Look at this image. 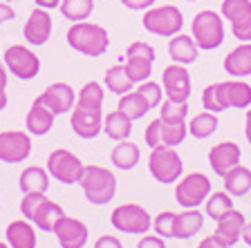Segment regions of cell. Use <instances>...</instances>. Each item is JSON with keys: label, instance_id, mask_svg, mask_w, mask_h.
<instances>
[{"label": "cell", "instance_id": "15", "mask_svg": "<svg viewBox=\"0 0 251 248\" xmlns=\"http://www.w3.org/2000/svg\"><path fill=\"white\" fill-rule=\"evenodd\" d=\"M38 101H41L45 108H50L54 114H68L72 112V108L76 105V92L72 90V85H68V83H52V85H47L45 92L41 94V96H36Z\"/></svg>", "mask_w": 251, "mask_h": 248}, {"label": "cell", "instance_id": "54", "mask_svg": "<svg viewBox=\"0 0 251 248\" xmlns=\"http://www.w3.org/2000/svg\"><path fill=\"white\" fill-rule=\"evenodd\" d=\"M0 248H11V246H9L7 242H0Z\"/></svg>", "mask_w": 251, "mask_h": 248}, {"label": "cell", "instance_id": "46", "mask_svg": "<svg viewBox=\"0 0 251 248\" xmlns=\"http://www.w3.org/2000/svg\"><path fill=\"white\" fill-rule=\"evenodd\" d=\"M94 248H124V246H121V242L115 235H101V237L94 242Z\"/></svg>", "mask_w": 251, "mask_h": 248}, {"label": "cell", "instance_id": "17", "mask_svg": "<svg viewBox=\"0 0 251 248\" xmlns=\"http://www.w3.org/2000/svg\"><path fill=\"white\" fill-rule=\"evenodd\" d=\"M54 235L58 239V246L61 248H83L88 244V226H85L81 219H74V217H65L56 224L54 228Z\"/></svg>", "mask_w": 251, "mask_h": 248}, {"label": "cell", "instance_id": "52", "mask_svg": "<svg viewBox=\"0 0 251 248\" xmlns=\"http://www.w3.org/2000/svg\"><path fill=\"white\" fill-rule=\"evenodd\" d=\"M242 242H245L247 246H251V222H247L245 228H242Z\"/></svg>", "mask_w": 251, "mask_h": 248}, {"label": "cell", "instance_id": "55", "mask_svg": "<svg viewBox=\"0 0 251 248\" xmlns=\"http://www.w3.org/2000/svg\"><path fill=\"white\" fill-rule=\"evenodd\" d=\"M5 2H14V0H5Z\"/></svg>", "mask_w": 251, "mask_h": 248}, {"label": "cell", "instance_id": "18", "mask_svg": "<svg viewBox=\"0 0 251 248\" xmlns=\"http://www.w3.org/2000/svg\"><path fill=\"white\" fill-rule=\"evenodd\" d=\"M240 159H242V150L240 145L233 143V141H222V143L213 145L209 150V165L218 177H225L231 168L240 163Z\"/></svg>", "mask_w": 251, "mask_h": 248}, {"label": "cell", "instance_id": "2", "mask_svg": "<svg viewBox=\"0 0 251 248\" xmlns=\"http://www.w3.org/2000/svg\"><path fill=\"white\" fill-rule=\"evenodd\" d=\"M78 186L83 188V195L92 206H105L117 195V177L112 170L103 165H85Z\"/></svg>", "mask_w": 251, "mask_h": 248}, {"label": "cell", "instance_id": "19", "mask_svg": "<svg viewBox=\"0 0 251 248\" xmlns=\"http://www.w3.org/2000/svg\"><path fill=\"white\" fill-rule=\"evenodd\" d=\"M245 224H247L245 215H242L240 210L231 208L229 212H225V215L215 222V233L213 235L225 244V246L231 248L242 239V228H245Z\"/></svg>", "mask_w": 251, "mask_h": 248}, {"label": "cell", "instance_id": "25", "mask_svg": "<svg viewBox=\"0 0 251 248\" xmlns=\"http://www.w3.org/2000/svg\"><path fill=\"white\" fill-rule=\"evenodd\" d=\"M168 56L173 58V63H179V65H191V63L198 61L200 56V47L195 45L193 36H186V34H175L168 43Z\"/></svg>", "mask_w": 251, "mask_h": 248}, {"label": "cell", "instance_id": "31", "mask_svg": "<svg viewBox=\"0 0 251 248\" xmlns=\"http://www.w3.org/2000/svg\"><path fill=\"white\" fill-rule=\"evenodd\" d=\"M117 110H119L121 114H126V116L135 123V121L144 119V116L151 112V105L146 103V98L141 96L137 90H132V92L119 96V105H117Z\"/></svg>", "mask_w": 251, "mask_h": 248}, {"label": "cell", "instance_id": "47", "mask_svg": "<svg viewBox=\"0 0 251 248\" xmlns=\"http://www.w3.org/2000/svg\"><path fill=\"white\" fill-rule=\"evenodd\" d=\"M14 16H16L14 7H11L9 2H5V0H0V25H5V23L14 21Z\"/></svg>", "mask_w": 251, "mask_h": 248}, {"label": "cell", "instance_id": "14", "mask_svg": "<svg viewBox=\"0 0 251 248\" xmlns=\"http://www.w3.org/2000/svg\"><path fill=\"white\" fill-rule=\"evenodd\" d=\"M70 125H72V132L78 139H94L103 132V114H101V110L74 105Z\"/></svg>", "mask_w": 251, "mask_h": 248}, {"label": "cell", "instance_id": "26", "mask_svg": "<svg viewBox=\"0 0 251 248\" xmlns=\"http://www.w3.org/2000/svg\"><path fill=\"white\" fill-rule=\"evenodd\" d=\"M7 244L11 248H36V228L29 224V219H16L5 230Z\"/></svg>", "mask_w": 251, "mask_h": 248}, {"label": "cell", "instance_id": "50", "mask_svg": "<svg viewBox=\"0 0 251 248\" xmlns=\"http://www.w3.org/2000/svg\"><path fill=\"white\" fill-rule=\"evenodd\" d=\"M36 2V7H41V9H56L58 5H61V0H34Z\"/></svg>", "mask_w": 251, "mask_h": 248}, {"label": "cell", "instance_id": "35", "mask_svg": "<svg viewBox=\"0 0 251 248\" xmlns=\"http://www.w3.org/2000/svg\"><path fill=\"white\" fill-rule=\"evenodd\" d=\"M103 96H105L103 85L97 83V81H90L78 90L76 105H81V108H90V110H101V105H103Z\"/></svg>", "mask_w": 251, "mask_h": 248}, {"label": "cell", "instance_id": "33", "mask_svg": "<svg viewBox=\"0 0 251 248\" xmlns=\"http://www.w3.org/2000/svg\"><path fill=\"white\" fill-rule=\"evenodd\" d=\"M215 130H218V114L213 112H200L188 121V135L198 141L209 139L211 135H215Z\"/></svg>", "mask_w": 251, "mask_h": 248}, {"label": "cell", "instance_id": "37", "mask_svg": "<svg viewBox=\"0 0 251 248\" xmlns=\"http://www.w3.org/2000/svg\"><path fill=\"white\" fill-rule=\"evenodd\" d=\"M233 208V202H231V195L226 190H218L211 192L204 202V210H206V217H211L213 222H218L225 212H229Z\"/></svg>", "mask_w": 251, "mask_h": 248}, {"label": "cell", "instance_id": "48", "mask_svg": "<svg viewBox=\"0 0 251 248\" xmlns=\"http://www.w3.org/2000/svg\"><path fill=\"white\" fill-rule=\"evenodd\" d=\"M198 248H229V246H225L215 235H209V237H204L202 242L198 244Z\"/></svg>", "mask_w": 251, "mask_h": 248}, {"label": "cell", "instance_id": "1", "mask_svg": "<svg viewBox=\"0 0 251 248\" xmlns=\"http://www.w3.org/2000/svg\"><path fill=\"white\" fill-rule=\"evenodd\" d=\"M68 45L83 56L99 58L110 47L108 29L103 25H97V23L78 21L68 29Z\"/></svg>", "mask_w": 251, "mask_h": 248}, {"label": "cell", "instance_id": "43", "mask_svg": "<svg viewBox=\"0 0 251 248\" xmlns=\"http://www.w3.org/2000/svg\"><path fill=\"white\" fill-rule=\"evenodd\" d=\"M45 199V195H25L23 197V202H21V212H23V217L25 219H31V215L36 212L38 203Z\"/></svg>", "mask_w": 251, "mask_h": 248}, {"label": "cell", "instance_id": "11", "mask_svg": "<svg viewBox=\"0 0 251 248\" xmlns=\"http://www.w3.org/2000/svg\"><path fill=\"white\" fill-rule=\"evenodd\" d=\"M220 14L229 21L233 38L251 43V0H222Z\"/></svg>", "mask_w": 251, "mask_h": 248}, {"label": "cell", "instance_id": "20", "mask_svg": "<svg viewBox=\"0 0 251 248\" xmlns=\"http://www.w3.org/2000/svg\"><path fill=\"white\" fill-rule=\"evenodd\" d=\"M54 119H56V114L50 108H45L38 98H34V103L25 116V128L31 136H45L54 128Z\"/></svg>", "mask_w": 251, "mask_h": 248}, {"label": "cell", "instance_id": "22", "mask_svg": "<svg viewBox=\"0 0 251 248\" xmlns=\"http://www.w3.org/2000/svg\"><path fill=\"white\" fill-rule=\"evenodd\" d=\"M65 217V210H63L61 203L52 202V199H43L41 203H38L36 212L31 215L29 222L36 224L38 230H43V233H54V228H56V224L61 222V219Z\"/></svg>", "mask_w": 251, "mask_h": 248}, {"label": "cell", "instance_id": "27", "mask_svg": "<svg viewBox=\"0 0 251 248\" xmlns=\"http://www.w3.org/2000/svg\"><path fill=\"white\" fill-rule=\"evenodd\" d=\"M141 159V152H139V145L132 143L130 139H124V141H117V145L112 148V155H110V161L115 168L119 170H132Z\"/></svg>", "mask_w": 251, "mask_h": 248}, {"label": "cell", "instance_id": "12", "mask_svg": "<svg viewBox=\"0 0 251 248\" xmlns=\"http://www.w3.org/2000/svg\"><path fill=\"white\" fill-rule=\"evenodd\" d=\"M31 155V135L23 130L0 132V163H23Z\"/></svg>", "mask_w": 251, "mask_h": 248}, {"label": "cell", "instance_id": "39", "mask_svg": "<svg viewBox=\"0 0 251 248\" xmlns=\"http://www.w3.org/2000/svg\"><path fill=\"white\" fill-rule=\"evenodd\" d=\"M162 110H159V119L164 121H186L188 116V101H171V98H164Z\"/></svg>", "mask_w": 251, "mask_h": 248}, {"label": "cell", "instance_id": "44", "mask_svg": "<svg viewBox=\"0 0 251 248\" xmlns=\"http://www.w3.org/2000/svg\"><path fill=\"white\" fill-rule=\"evenodd\" d=\"M137 248H166V242L159 235H141L137 242Z\"/></svg>", "mask_w": 251, "mask_h": 248}, {"label": "cell", "instance_id": "30", "mask_svg": "<svg viewBox=\"0 0 251 248\" xmlns=\"http://www.w3.org/2000/svg\"><path fill=\"white\" fill-rule=\"evenodd\" d=\"M103 135L112 141H124L132 135V121L121 114L119 110L110 112L103 116Z\"/></svg>", "mask_w": 251, "mask_h": 248}, {"label": "cell", "instance_id": "16", "mask_svg": "<svg viewBox=\"0 0 251 248\" xmlns=\"http://www.w3.org/2000/svg\"><path fill=\"white\" fill-rule=\"evenodd\" d=\"M52 27L54 25H52V16H50V11L36 7V9L27 16L25 27H23V36H25V41L29 43V45L41 47L50 41V36H52Z\"/></svg>", "mask_w": 251, "mask_h": 248}, {"label": "cell", "instance_id": "23", "mask_svg": "<svg viewBox=\"0 0 251 248\" xmlns=\"http://www.w3.org/2000/svg\"><path fill=\"white\" fill-rule=\"evenodd\" d=\"M18 188L23 195H45L50 188V172L41 165H29L18 177Z\"/></svg>", "mask_w": 251, "mask_h": 248}, {"label": "cell", "instance_id": "36", "mask_svg": "<svg viewBox=\"0 0 251 248\" xmlns=\"http://www.w3.org/2000/svg\"><path fill=\"white\" fill-rule=\"evenodd\" d=\"M58 9L68 21H88L90 14L94 11V0H61Z\"/></svg>", "mask_w": 251, "mask_h": 248}, {"label": "cell", "instance_id": "3", "mask_svg": "<svg viewBox=\"0 0 251 248\" xmlns=\"http://www.w3.org/2000/svg\"><path fill=\"white\" fill-rule=\"evenodd\" d=\"M191 36L202 52H213L225 43V18L211 9L198 11L191 23Z\"/></svg>", "mask_w": 251, "mask_h": 248}, {"label": "cell", "instance_id": "21", "mask_svg": "<svg viewBox=\"0 0 251 248\" xmlns=\"http://www.w3.org/2000/svg\"><path fill=\"white\" fill-rule=\"evenodd\" d=\"M225 72L231 78L251 76V43H240L225 56Z\"/></svg>", "mask_w": 251, "mask_h": 248}, {"label": "cell", "instance_id": "45", "mask_svg": "<svg viewBox=\"0 0 251 248\" xmlns=\"http://www.w3.org/2000/svg\"><path fill=\"white\" fill-rule=\"evenodd\" d=\"M157 0H121V5L130 11H146L151 7H155Z\"/></svg>", "mask_w": 251, "mask_h": 248}, {"label": "cell", "instance_id": "51", "mask_svg": "<svg viewBox=\"0 0 251 248\" xmlns=\"http://www.w3.org/2000/svg\"><path fill=\"white\" fill-rule=\"evenodd\" d=\"M245 139L251 143V105L247 108V114H245Z\"/></svg>", "mask_w": 251, "mask_h": 248}, {"label": "cell", "instance_id": "32", "mask_svg": "<svg viewBox=\"0 0 251 248\" xmlns=\"http://www.w3.org/2000/svg\"><path fill=\"white\" fill-rule=\"evenodd\" d=\"M103 85L108 88V92L117 94V96H124V94L132 92V85H135V83L128 78L124 65H112V68H108L103 74Z\"/></svg>", "mask_w": 251, "mask_h": 248}, {"label": "cell", "instance_id": "5", "mask_svg": "<svg viewBox=\"0 0 251 248\" xmlns=\"http://www.w3.org/2000/svg\"><path fill=\"white\" fill-rule=\"evenodd\" d=\"M110 224L115 230L126 235H146L148 228H152V219L148 210L139 203H121L112 210Z\"/></svg>", "mask_w": 251, "mask_h": 248}, {"label": "cell", "instance_id": "38", "mask_svg": "<svg viewBox=\"0 0 251 248\" xmlns=\"http://www.w3.org/2000/svg\"><path fill=\"white\" fill-rule=\"evenodd\" d=\"M188 135L186 121H164L162 119V145L166 148H177Z\"/></svg>", "mask_w": 251, "mask_h": 248}, {"label": "cell", "instance_id": "4", "mask_svg": "<svg viewBox=\"0 0 251 248\" xmlns=\"http://www.w3.org/2000/svg\"><path fill=\"white\" fill-rule=\"evenodd\" d=\"M141 23H144V29L148 34H155V36H162V38H173L175 34L182 31L184 14L175 5L151 7V9L144 11Z\"/></svg>", "mask_w": 251, "mask_h": 248}, {"label": "cell", "instance_id": "53", "mask_svg": "<svg viewBox=\"0 0 251 248\" xmlns=\"http://www.w3.org/2000/svg\"><path fill=\"white\" fill-rule=\"evenodd\" d=\"M5 108H7V94H2V96H0V112Z\"/></svg>", "mask_w": 251, "mask_h": 248}, {"label": "cell", "instance_id": "42", "mask_svg": "<svg viewBox=\"0 0 251 248\" xmlns=\"http://www.w3.org/2000/svg\"><path fill=\"white\" fill-rule=\"evenodd\" d=\"M144 141H146V145L151 148V150L162 148V119H159V116L148 123L146 132H144Z\"/></svg>", "mask_w": 251, "mask_h": 248}, {"label": "cell", "instance_id": "34", "mask_svg": "<svg viewBox=\"0 0 251 248\" xmlns=\"http://www.w3.org/2000/svg\"><path fill=\"white\" fill-rule=\"evenodd\" d=\"M202 105L206 112H213V114L229 110L226 94H225V83H211V85H206L202 92Z\"/></svg>", "mask_w": 251, "mask_h": 248}, {"label": "cell", "instance_id": "40", "mask_svg": "<svg viewBox=\"0 0 251 248\" xmlns=\"http://www.w3.org/2000/svg\"><path fill=\"white\" fill-rule=\"evenodd\" d=\"M137 92L146 98V103L151 105V110L152 108H159V103H162V94H164V88L159 85V83H152L151 78H148V81L139 83Z\"/></svg>", "mask_w": 251, "mask_h": 248}, {"label": "cell", "instance_id": "9", "mask_svg": "<svg viewBox=\"0 0 251 248\" xmlns=\"http://www.w3.org/2000/svg\"><path fill=\"white\" fill-rule=\"evenodd\" d=\"M2 63L9 74H14L18 81H31L41 72V58L31 52L27 45H11L2 54Z\"/></svg>", "mask_w": 251, "mask_h": 248}, {"label": "cell", "instance_id": "6", "mask_svg": "<svg viewBox=\"0 0 251 248\" xmlns=\"http://www.w3.org/2000/svg\"><path fill=\"white\" fill-rule=\"evenodd\" d=\"M148 170H151L152 179L159 183H175V181H179L184 170L182 157L175 148H166V145L155 148L148 157Z\"/></svg>", "mask_w": 251, "mask_h": 248}, {"label": "cell", "instance_id": "13", "mask_svg": "<svg viewBox=\"0 0 251 248\" xmlns=\"http://www.w3.org/2000/svg\"><path fill=\"white\" fill-rule=\"evenodd\" d=\"M162 88L166 98L171 101H188L191 96V74H188L186 65L173 63L162 72Z\"/></svg>", "mask_w": 251, "mask_h": 248}, {"label": "cell", "instance_id": "56", "mask_svg": "<svg viewBox=\"0 0 251 248\" xmlns=\"http://www.w3.org/2000/svg\"><path fill=\"white\" fill-rule=\"evenodd\" d=\"M186 2H195V0H186Z\"/></svg>", "mask_w": 251, "mask_h": 248}, {"label": "cell", "instance_id": "7", "mask_svg": "<svg viewBox=\"0 0 251 248\" xmlns=\"http://www.w3.org/2000/svg\"><path fill=\"white\" fill-rule=\"evenodd\" d=\"M83 170H85L83 161L78 159L74 152L65 150V148H56L47 157V172H50V177H54V179L65 183V186L78 183Z\"/></svg>", "mask_w": 251, "mask_h": 248}, {"label": "cell", "instance_id": "49", "mask_svg": "<svg viewBox=\"0 0 251 248\" xmlns=\"http://www.w3.org/2000/svg\"><path fill=\"white\" fill-rule=\"evenodd\" d=\"M7 81H9V72H7L5 63L0 61V96H2V94H7L5 92V90H7Z\"/></svg>", "mask_w": 251, "mask_h": 248}, {"label": "cell", "instance_id": "28", "mask_svg": "<svg viewBox=\"0 0 251 248\" xmlns=\"http://www.w3.org/2000/svg\"><path fill=\"white\" fill-rule=\"evenodd\" d=\"M222 179H225V190L231 197H245L251 190V170L242 163L231 168Z\"/></svg>", "mask_w": 251, "mask_h": 248}, {"label": "cell", "instance_id": "10", "mask_svg": "<svg viewBox=\"0 0 251 248\" xmlns=\"http://www.w3.org/2000/svg\"><path fill=\"white\" fill-rule=\"evenodd\" d=\"M211 181L202 172H191L184 179L177 181L175 186V202L184 208H198L200 203L206 202V197L211 195Z\"/></svg>", "mask_w": 251, "mask_h": 248}, {"label": "cell", "instance_id": "41", "mask_svg": "<svg viewBox=\"0 0 251 248\" xmlns=\"http://www.w3.org/2000/svg\"><path fill=\"white\" fill-rule=\"evenodd\" d=\"M173 222H175V212H171V210L159 212V215L152 219L155 235H159V237H164V239L173 237Z\"/></svg>", "mask_w": 251, "mask_h": 248}, {"label": "cell", "instance_id": "24", "mask_svg": "<svg viewBox=\"0 0 251 248\" xmlns=\"http://www.w3.org/2000/svg\"><path fill=\"white\" fill-rule=\"evenodd\" d=\"M204 226V215L198 208H186L184 212H175V222H173V237L175 239H191L198 235Z\"/></svg>", "mask_w": 251, "mask_h": 248}, {"label": "cell", "instance_id": "29", "mask_svg": "<svg viewBox=\"0 0 251 248\" xmlns=\"http://www.w3.org/2000/svg\"><path fill=\"white\" fill-rule=\"evenodd\" d=\"M225 83V94H226V103L233 110H247L251 105V85L242 78H231Z\"/></svg>", "mask_w": 251, "mask_h": 248}, {"label": "cell", "instance_id": "8", "mask_svg": "<svg viewBox=\"0 0 251 248\" xmlns=\"http://www.w3.org/2000/svg\"><path fill=\"white\" fill-rule=\"evenodd\" d=\"M152 63H155V47L151 43L135 41L126 49V74L132 83H144L152 74Z\"/></svg>", "mask_w": 251, "mask_h": 248}]
</instances>
